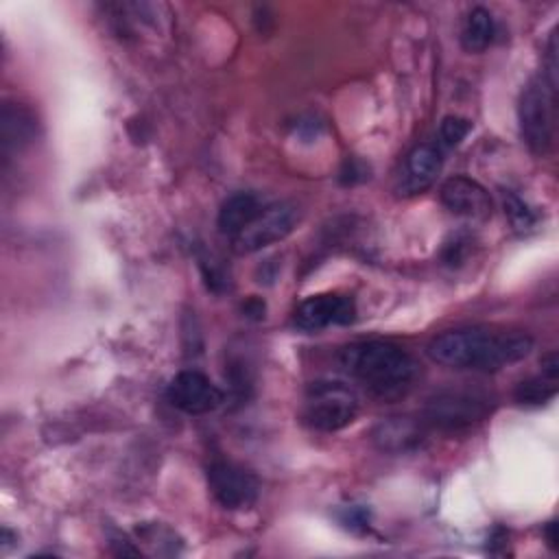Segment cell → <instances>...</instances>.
I'll return each instance as SVG.
<instances>
[{"mask_svg": "<svg viewBox=\"0 0 559 559\" xmlns=\"http://www.w3.org/2000/svg\"><path fill=\"white\" fill-rule=\"evenodd\" d=\"M533 349V338L524 332L496 328H456L435 336L428 343V356L450 369L498 371L520 362Z\"/></svg>", "mask_w": 559, "mask_h": 559, "instance_id": "6da1fadb", "label": "cell"}, {"mask_svg": "<svg viewBox=\"0 0 559 559\" xmlns=\"http://www.w3.org/2000/svg\"><path fill=\"white\" fill-rule=\"evenodd\" d=\"M338 358L343 369L378 397L402 395L417 373L411 354L391 341H358L343 347Z\"/></svg>", "mask_w": 559, "mask_h": 559, "instance_id": "7a4b0ae2", "label": "cell"}, {"mask_svg": "<svg viewBox=\"0 0 559 559\" xmlns=\"http://www.w3.org/2000/svg\"><path fill=\"white\" fill-rule=\"evenodd\" d=\"M489 393L480 389H443L428 397L421 421L426 428L459 432L483 421L491 411Z\"/></svg>", "mask_w": 559, "mask_h": 559, "instance_id": "3957f363", "label": "cell"}, {"mask_svg": "<svg viewBox=\"0 0 559 559\" xmlns=\"http://www.w3.org/2000/svg\"><path fill=\"white\" fill-rule=\"evenodd\" d=\"M358 415V397L354 389L338 380H317L306 389L304 421L321 432H336Z\"/></svg>", "mask_w": 559, "mask_h": 559, "instance_id": "277c9868", "label": "cell"}, {"mask_svg": "<svg viewBox=\"0 0 559 559\" xmlns=\"http://www.w3.org/2000/svg\"><path fill=\"white\" fill-rule=\"evenodd\" d=\"M555 98H557V87L548 85V81L542 74L533 76L520 94V103H518L520 133L526 146L535 155L548 153L552 144Z\"/></svg>", "mask_w": 559, "mask_h": 559, "instance_id": "5b68a950", "label": "cell"}, {"mask_svg": "<svg viewBox=\"0 0 559 559\" xmlns=\"http://www.w3.org/2000/svg\"><path fill=\"white\" fill-rule=\"evenodd\" d=\"M297 223V212L288 203H271L260 210V214L231 238V249L240 255L255 253L269 245L284 240Z\"/></svg>", "mask_w": 559, "mask_h": 559, "instance_id": "8992f818", "label": "cell"}, {"mask_svg": "<svg viewBox=\"0 0 559 559\" xmlns=\"http://www.w3.org/2000/svg\"><path fill=\"white\" fill-rule=\"evenodd\" d=\"M207 487L225 509H245L258 498V480L245 467L231 461H212L207 467Z\"/></svg>", "mask_w": 559, "mask_h": 559, "instance_id": "52a82bcc", "label": "cell"}, {"mask_svg": "<svg viewBox=\"0 0 559 559\" xmlns=\"http://www.w3.org/2000/svg\"><path fill=\"white\" fill-rule=\"evenodd\" d=\"M168 402L188 415H205L223 404V391L199 371H181L168 384Z\"/></svg>", "mask_w": 559, "mask_h": 559, "instance_id": "ba28073f", "label": "cell"}, {"mask_svg": "<svg viewBox=\"0 0 559 559\" xmlns=\"http://www.w3.org/2000/svg\"><path fill=\"white\" fill-rule=\"evenodd\" d=\"M356 319V304L347 295H312L295 310V325L317 332L328 325H347Z\"/></svg>", "mask_w": 559, "mask_h": 559, "instance_id": "9c48e42d", "label": "cell"}, {"mask_svg": "<svg viewBox=\"0 0 559 559\" xmlns=\"http://www.w3.org/2000/svg\"><path fill=\"white\" fill-rule=\"evenodd\" d=\"M443 166V148L437 142L417 144L404 162V170L400 175V192L402 194H419L428 190Z\"/></svg>", "mask_w": 559, "mask_h": 559, "instance_id": "30bf717a", "label": "cell"}, {"mask_svg": "<svg viewBox=\"0 0 559 559\" xmlns=\"http://www.w3.org/2000/svg\"><path fill=\"white\" fill-rule=\"evenodd\" d=\"M441 203L448 212L465 218H487L491 214L489 192L469 177H450L441 186Z\"/></svg>", "mask_w": 559, "mask_h": 559, "instance_id": "8fae6325", "label": "cell"}, {"mask_svg": "<svg viewBox=\"0 0 559 559\" xmlns=\"http://www.w3.org/2000/svg\"><path fill=\"white\" fill-rule=\"evenodd\" d=\"M426 437V424L411 417H389L380 421L373 430V443L382 452L404 454L421 448Z\"/></svg>", "mask_w": 559, "mask_h": 559, "instance_id": "7c38bea8", "label": "cell"}, {"mask_svg": "<svg viewBox=\"0 0 559 559\" xmlns=\"http://www.w3.org/2000/svg\"><path fill=\"white\" fill-rule=\"evenodd\" d=\"M262 201L253 192H236L231 194L218 210V229L234 238L242 231L262 210Z\"/></svg>", "mask_w": 559, "mask_h": 559, "instance_id": "4fadbf2b", "label": "cell"}, {"mask_svg": "<svg viewBox=\"0 0 559 559\" xmlns=\"http://www.w3.org/2000/svg\"><path fill=\"white\" fill-rule=\"evenodd\" d=\"M35 135V118L31 111H26L20 105L7 103L2 109V146L4 151L9 148H20L28 144Z\"/></svg>", "mask_w": 559, "mask_h": 559, "instance_id": "5bb4252c", "label": "cell"}, {"mask_svg": "<svg viewBox=\"0 0 559 559\" xmlns=\"http://www.w3.org/2000/svg\"><path fill=\"white\" fill-rule=\"evenodd\" d=\"M493 35H496V24H493L491 13L483 7H474L467 13L463 31H461V41H463L465 50L483 52L493 41Z\"/></svg>", "mask_w": 559, "mask_h": 559, "instance_id": "9a60e30c", "label": "cell"}, {"mask_svg": "<svg viewBox=\"0 0 559 559\" xmlns=\"http://www.w3.org/2000/svg\"><path fill=\"white\" fill-rule=\"evenodd\" d=\"M557 393V378L552 376H546L542 371V376H535V378H528V380H522L515 389V400L520 404H526V406H539V404H546L548 400H552Z\"/></svg>", "mask_w": 559, "mask_h": 559, "instance_id": "2e32d148", "label": "cell"}, {"mask_svg": "<svg viewBox=\"0 0 559 559\" xmlns=\"http://www.w3.org/2000/svg\"><path fill=\"white\" fill-rule=\"evenodd\" d=\"M469 129H472V122L467 120V118H461V116H445L443 120H441V124H439V133H437V144L443 148V151H448V148H454V146H459L463 140H465V135L469 133Z\"/></svg>", "mask_w": 559, "mask_h": 559, "instance_id": "e0dca14e", "label": "cell"}, {"mask_svg": "<svg viewBox=\"0 0 559 559\" xmlns=\"http://www.w3.org/2000/svg\"><path fill=\"white\" fill-rule=\"evenodd\" d=\"M504 212L509 214L513 227L520 229V231H524V229H528V227L535 225V214L526 207V203H524L522 199H518V197L511 194V192L504 194Z\"/></svg>", "mask_w": 559, "mask_h": 559, "instance_id": "ac0fdd59", "label": "cell"}, {"mask_svg": "<svg viewBox=\"0 0 559 559\" xmlns=\"http://www.w3.org/2000/svg\"><path fill=\"white\" fill-rule=\"evenodd\" d=\"M546 537H548V544H550L552 548H557V537H555V522H550V524L546 526Z\"/></svg>", "mask_w": 559, "mask_h": 559, "instance_id": "d6986e66", "label": "cell"}]
</instances>
